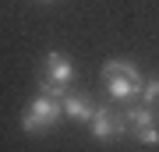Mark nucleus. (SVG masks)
Instances as JSON below:
<instances>
[{
    "label": "nucleus",
    "instance_id": "9",
    "mask_svg": "<svg viewBox=\"0 0 159 152\" xmlns=\"http://www.w3.org/2000/svg\"><path fill=\"white\" fill-rule=\"evenodd\" d=\"M39 92H43V96H53V99H67V85L53 81V78H43V85H39Z\"/></svg>",
    "mask_w": 159,
    "mask_h": 152
},
{
    "label": "nucleus",
    "instance_id": "3",
    "mask_svg": "<svg viewBox=\"0 0 159 152\" xmlns=\"http://www.w3.org/2000/svg\"><path fill=\"white\" fill-rule=\"evenodd\" d=\"M124 120H127V131H145V127H156L159 117H156V106H145V103H127L124 110Z\"/></svg>",
    "mask_w": 159,
    "mask_h": 152
},
{
    "label": "nucleus",
    "instance_id": "8",
    "mask_svg": "<svg viewBox=\"0 0 159 152\" xmlns=\"http://www.w3.org/2000/svg\"><path fill=\"white\" fill-rule=\"evenodd\" d=\"M138 103H145V106H159V78L142 81V96H138Z\"/></svg>",
    "mask_w": 159,
    "mask_h": 152
},
{
    "label": "nucleus",
    "instance_id": "5",
    "mask_svg": "<svg viewBox=\"0 0 159 152\" xmlns=\"http://www.w3.org/2000/svg\"><path fill=\"white\" fill-rule=\"evenodd\" d=\"M106 92L113 103H134L142 96V81L138 78H106Z\"/></svg>",
    "mask_w": 159,
    "mask_h": 152
},
{
    "label": "nucleus",
    "instance_id": "11",
    "mask_svg": "<svg viewBox=\"0 0 159 152\" xmlns=\"http://www.w3.org/2000/svg\"><path fill=\"white\" fill-rule=\"evenodd\" d=\"M39 4H53V0H39Z\"/></svg>",
    "mask_w": 159,
    "mask_h": 152
},
{
    "label": "nucleus",
    "instance_id": "1",
    "mask_svg": "<svg viewBox=\"0 0 159 152\" xmlns=\"http://www.w3.org/2000/svg\"><path fill=\"white\" fill-rule=\"evenodd\" d=\"M64 117V99H53V96H35L21 113V131L25 135H43V131H53Z\"/></svg>",
    "mask_w": 159,
    "mask_h": 152
},
{
    "label": "nucleus",
    "instance_id": "2",
    "mask_svg": "<svg viewBox=\"0 0 159 152\" xmlns=\"http://www.w3.org/2000/svg\"><path fill=\"white\" fill-rule=\"evenodd\" d=\"M89 131H92V138H99V141H113V138L131 135L124 113H113L110 106H96V117L89 120Z\"/></svg>",
    "mask_w": 159,
    "mask_h": 152
},
{
    "label": "nucleus",
    "instance_id": "4",
    "mask_svg": "<svg viewBox=\"0 0 159 152\" xmlns=\"http://www.w3.org/2000/svg\"><path fill=\"white\" fill-rule=\"evenodd\" d=\"M46 78H53L60 85H71L74 81V64L60 50H50V53H46Z\"/></svg>",
    "mask_w": 159,
    "mask_h": 152
},
{
    "label": "nucleus",
    "instance_id": "10",
    "mask_svg": "<svg viewBox=\"0 0 159 152\" xmlns=\"http://www.w3.org/2000/svg\"><path fill=\"white\" fill-rule=\"evenodd\" d=\"M134 138L142 145H159V124L156 127H145V131H134Z\"/></svg>",
    "mask_w": 159,
    "mask_h": 152
},
{
    "label": "nucleus",
    "instance_id": "7",
    "mask_svg": "<svg viewBox=\"0 0 159 152\" xmlns=\"http://www.w3.org/2000/svg\"><path fill=\"white\" fill-rule=\"evenodd\" d=\"M102 78H138V81H142V74H138V67L131 60H117V57H113V60L102 64Z\"/></svg>",
    "mask_w": 159,
    "mask_h": 152
},
{
    "label": "nucleus",
    "instance_id": "6",
    "mask_svg": "<svg viewBox=\"0 0 159 152\" xmlns=\"http://www.w3.org/2000/svg\"><path fill=\"white\" fill-rule=\"evenodd\" d=\"M64 113H67L71 120H78V124H89V120L96 117V103L89 96H67L64 99Z\"/></svg>",
    "mask_w": 159,
    "mask_h": 152
}]
</instances>
